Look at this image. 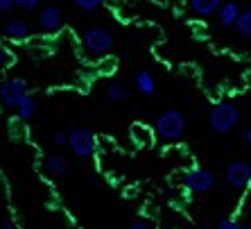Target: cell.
Masks as SVG:
<instances>
[{
  "mask_svg": "<svg viewBox=\"0 0 251 229\" xmlns=\"http://www.w3.org/2000/svg\"><path fill=\"white\" fill-rule=\"evenodd\" d=\"M213 184H215V175L210 171H206V168H190V171L183 175V186H186L188 193L193 195H204L208 193L210 188H213Z\"/></svg>",
  "mask_w": 251,
  "mask_h": 229,
  "instance_id": "6",
  "label": "cell"
},
{
  "mask_svg": "<svg viewBox=\"0 0 251 229\" xmlns=\"http://www.w3.org/2000/svg\"><path fill=\"white\" fill-rule=\"evenodd\" d=\"M66 145L70 147V152L75 157H91V154L98 150V141H95L93 132H88L86 127H73L68 132V143Z\"/></svg>",
  "mask_w": 251,
  "mask_h": 229,
  "instance_id": "5",
  "label": "cell"
},
{
  "mask_svg": "<svg viewBox=\"0 0 251 229\" xmlns=\"http://www.w3.org/2000/svg\"><path fill=\"white\" fill-rule=\"evenodd\" d=\"M217 16H220V23H222L224 28H233L235 21H238V16H240V7L235 5L233 0L222 2L220 9H217Z\"/></svg>",
  "mask_w": 251,
  "mask_h": 229,
  "instance_id": "11",
  "label": "cell"
},
{
  "mask_svg": "<svg viewBox=\"0 0 251 229\" xmlns=\"http://www.w3.org/2000/svg\"><path fill=\"white\" fill-rule=\"evenodd\" d=\"M14 5L23 12H36L39 9V0H14Z\"/></svg>",
  "mask_w": 251,
  "mask_h": 229,
  "instance_id": "19",
  "label": "cell"
},
{
  "mask_svg": "<svg viewBox=\"0 0 251 229\" xmlns=\"http://www.w3.org/2000/svg\"><path fill=\"white\" fill-rule=\"evenodd\" d=\"M5 36L7 39H12V41H23L29 36V25L21 18H12V21H7L5 23Z\"/></svg>",
  "mask_w": 251,
  "mask_h": 229,
  "instance_id": "9",
  "label": "cell"
},
{
  "mask_svg": "<svg viewBox=\"0 0 251 229\" xmlns=\"http://www.w3.org/2000/svg\"><path fill=\"white\" fill-rule=\"evenodd\" d=\"M46 171L52 177H66L70 171V166L64 154H50V157L46 159Z\"/></svg>",
  "mask_w": 251,
  "mask_h": 229,
  "instance_id": "12",
  "label": "cell"
},
{
  "mask_svg": "<svg viewBox=\"0 0 251 229\" xmlns=\"http://www.w3.org/2000/svg\"><path fill=\"white\" fill-rule=\"evenodd\" d=\"M14 7V0H0V12H12Z\"/></svg>",
  "mask_w": 251,
  "mask_h": 229,
  "instance_id": "22",
  "label": "cell"
},
{
  "mask_svg": "<svg viewBox=\"0 0 251 229\" xmlns=\"http://www.w3.org/2000/svg\"><path fill=\"white\" fill-rule=\"evenodd\" d=\"M129 229H152V227H150V223H145V220H134V223L129 225Z\"/></svg>",
  "mask_w": 251,
  "mask_h": 229,
  "instance_id": "23",
  "label": "cell"
},
{
  "mask_svg": "<svg viewBox=\"0 0 251 229\" xmlns=\"http://www.w3.org/2000/svg\"><path fill=\"white\" fill-rule=\"evenodd\" d=\"M116 43V36H113L111 29L100 28V25H93L88 28L82 34V46L86 53L91 55H106Z\"/></svg>",
  "mask_w": 251,
  "mask_h": 229,
  "instance_id": "3",
  "label": "cell"
},
{
  "mask_svg": "<svg viewBox=\"0 0 251 229\" xmlns=\"http://www.w3.org/2000/svg\"><path fill=\"white\" fill-rule=\"evenodd\" d=\"M104 98H106V102H113V105H118V102L129 100V91L123 86V84H111V86H106Z\"/></svg>",
  "mask_w": 251,
  "mask_h": 229,
  "instance_id": "15",
  "label": "cell"
},
{
  "mask_svg": "<svg viewBox=\"0 0 251 229\" xmlns=\"http://www.w3.org/2000/svg\"><path fill=\"white\" fill-rule=\"evenodd\" d=\"M0 229H18V227H16V223H14V220H5V223L0 225Z\"/></svg>",
  "mask_w": 251,
  "mask_h": 229,
  "instance_id": "24",
  "label": "cell"
},
{
  "mask_svg": "<svg viewBox=\"0 0 251 229\" xmlns=\"http://www.w3.org/2000/svg\"><path fill=\"white\" fill-rule=\"evenodd\" d=\"M220 5H222V0H190L193 12L199 16H213L220 9Z\"/></svg>",
  "mask_w": 251,
  "mask_h": 229,
  "instance_id": "13",
  "label": "cell"
},
{
  "mask_svg": "<svg viewBox=\"0 0 251 229\" xmlns=\"http://www.w3.org/2000/svg\"><path fill=\"white\" fill-rule=\"evenodd\" d=\"M25 95H29V86L21 77H7L0 82V107L16 109L23 102Z\"/></svg>",
  "mask_w": 251,
  "mask_h": 229,
  "instance_id": "4",
  "label": "cell"
},
{
  "mask_svg": "<svg viewBox=\"0 0 251 229\" xmlns=\"http://www.w3.org/2000/svg\"><path fill=\"white\" fill-rule=\"evenodd\" d=\"M154 132H156L163 141H176L181 139L183 132H186V118L179 109H168L161 116L156 118L154 123Z\"/></svg>",
  "mask_w": 251,
  "mask_h": 229,
  "instance_id": "2",
  "label": "cell"
},
{
  "mask_svg": "<svg viewBox=\"0 0 251 229\" xmlns=\"http://www.w3.org/2000/svg\"><path fill=\"white\" fill-rule=\"evenodd\" d=\"M68 143V132L64 127L57 129V134H54V145H66Z\"/></svg>",
  "mask_w": 251,
  "mask_h": 229,
  "instance_id": "20",
  "label": "cell"
},
{
  "mask_svg": "<svg viewBox=\"0 0 251 229\" xmlns=\"http://www.w3.org/2000/svg\"><path fill=\"white\" fill-rule=\"evenodd\" d=\"M39 28L43 32H59V29L64 28V14L61 9L57 7H43L41 12H39Z\"/></svg>",
  "mask_w": 251,
  "mask_h": 229,
  "instance_id": "8",
  "label": "cell"
},
{
  "mask_svg": "<svg viewBox=\"0 0 251 229\" xmlns=\"http://www.w3.org/2000/svg\"><path fill=\"white\" fill-rule=\"evenodd\" d=\"M134 86H136V91H140L143 95H152L154 91H156V80H154V75L147 71V68H140L134 77Z\"/></svg>",
  "mask_w": 251,
  "mask_h": 229,
  "instance_id": "10",
  "label": "cell"
},
{
  "mask_svg": "<svg viewBox=\"0 0 251 229\" xmlns=\"http://www.w3.org/2000/svg\"><path fill=\"white\" fill-rule=\"evenodd\" d=\"M9 61H12V53H9L5 46H0V68H5Z\"/></svg>",
  "mask_w": 251,
  "mask_h": 229,
  "instance_id": "21",
  "label": "cell"
},
{
  "mask_svg": "<svg viewBox=\"0 0 251 229\" xmlns=\"http://www.w3.org/2000/svg\"><path fill=\"white\" fill-rule=\"evenodd\" d=\"M208 127L215 132V134H228L231 129L238 125L240 120V109L228 100H222L213 105V109L208 112Z\"/></svg>",
  "mask_w": 251,
  "mask_h": 229,
  "instance_id": "1",
  "label": "cell"
},
{
  "mask_svg": "<svg viewBox=\"0 0 251 229\" xmlns=\"http://www.w3.org/2000/svg\"><path fill=\"white\" fill-rule=\"evenodd\" d=\"M34 114H36V100L32 95H25L23 102L16 107V118L23 120V123H27L29 118H34Z\"/></svg>",
  "mask_w": 251,
  "mask_h": 229,
  "instance_id": "14",
  "label": "cell"
},
{
  "mask_svg": "<svg viewBox=\"0 0 251 229\" xmlns=\"http://www.w3.org/2000/svg\"><path fill=\"white\" fill-rule=\"evenodd\" d=\"M224 182L231 188H247L251 184V166L245 161H231L224 168Z\"/></svg>",
  "mask_w": 251,
  "mask_h": 229,
  "instance_id": "7",
  "label": "cell"
},
{
  "mask_svg": "<svg viewBox=\"0 0 251 229\" xmlns=\"http://www.w3.org/2000/svg\"><path fill=\"white\" fill-rule=\"evenodd\" d=\"M73 5L77 9H82V12H95V9L104 5V0H73Z\"/></svg>",
  "mask_w": 251,
  "mask_h": 229,
  "instance_id": "17",
  "label": "cell"
},
{
  "mask_svg": "<svg viewBox=\"0 0 251 229\" xmlns=\"http://www.w3.org/2000/svg\"><path fill=\"white\" fill-rule=\"evenodd\" d=\"M242 136H245V141H247V143H249V145H251V127L247 129V132H245V134H242Z\"/></svg>",
  "mask_w": 251,
  "mask_h": 229,
  "instance_id": "25",
  "label": "cell"
},
{
  "mask_svg": "<svg viewBox=\"0 0 251 229\" xmlns=\"http://www.w3.org/2000/svg\"><path fill=\"white\" fill-rule=\"evenodd\" d=\"M201 229H217V227H208V225H204V227H201Z\"/></svg>",
  "mask_w": 251,
  "mask_h": 229,
  "instance_id": "26",
  "label": "cell"
},
{
  "mask_svg": "<svg viewBox=\"0 0 251 229\" xmlns=\"http://www.w3.org/2000/svg\"><path fill=\"white\" fill-rule=\"evenodd\" d=\"M217 229H251V227H245V225L240 223V220H235V218H222L220 225H217Z\"/></svg>",
  "mask_w": 251,
  "mask_h": 229,
  "instance_id": "18",
  "label": "cell"
},
{
  "mask_svg": "<svg viewBox=\"0 0 251 229\" xmlns=\"http://www.w3.org/2000/svg\"><path fill=\"white\" fill-rule=\"evenodd\" d=\"M235 32L240 36H245V39H251V9H245V12H240L238 21H235Z\"/></svg>",
  "mask_w": 251,
  "mask_h": 229,
  "instance_id": "16",
  "label": "cell"
}]
</instances>
